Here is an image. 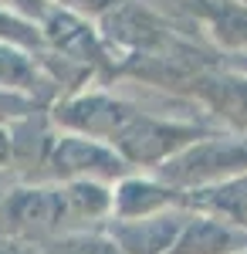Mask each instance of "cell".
<instances>
[{
    "label": "cell",
    "instance_id": "obj_1",
    "mask_svg": "<svg viewBox=\"0 0 247 254\" xmlns=\"http://www.w3.org/2000/svg\"><path fill=\"white\" fill-rule=\"evenodd\" d=\"M203 203L247 227V176L230 180V183H220L217 190H210V193L203 196Z\"/></svg>",
    "mask_w": 247,
    "mask_h": 254
},
{
    "label": "cell",
    "instance_id": "obj_2",
    "mask_svg": "<svg viewBox=\"0 0 247 254\" xmlns=\"http://www.w3.org/2000/svg\"><path fill=\"white\" fill-rule=\"evenodd\" d=\"M58 166H64V170H105V173H112V170H119V163H112V159L105 156L98 146H88V142H81V139H71V142H64L61 149H58Z\"/></svg>",
    "mask_w": 247,
    "mask_h": 254
},
{
    "label": "cell",
    "instance_id": "obj_3",
    "mask_svg": "<svg viewBox=\"0 0 247 254\" xmlns=\"http://www.w3.org/2000/svg\"><path fill=\"white\" fill-rule=\"evenodd\" d=\"M0 156H3V142H0Z\"/></svg>",
    "mask_w": 247,
    "mask_h": 254
}]
</instances>
